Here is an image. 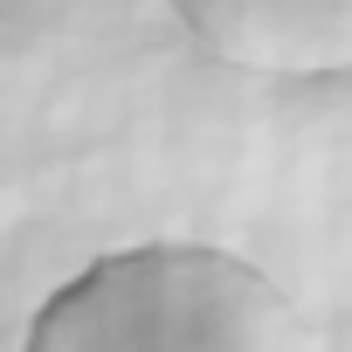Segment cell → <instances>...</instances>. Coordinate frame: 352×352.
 I'll return each instance as SVG.
<instances>
[{
	"label": "cell",
	"mask_w": 352,
	"mask_h": 352,
	"mask_svg": "<svg viewBox=\"0 0 352 352\" xmlns=\"http://www.w3.org/2000/svg\"><path fill=\"white\" fill-rule=\"evenodd\" d=\"M28 352H304V318L242 256L145 242L69 276L35 311Z\"/></svg>",
	"instance_id": "6da1fadb"
},
{
	"label": "cell",
	"mask_w": 352,
	"mask_h": 352,
	"mask_svg": "<svg viewBox=\"0 0 352 352\" xmlns=\"http://www.w3.org/2000/svg\"><path fill=\"white\" fill-rule=\"evenodd\" d=\"M180 28L249 76H345L352 0H166Z\"/></svg>",
	"instance_id": "7a4b0ae2"
}]
</instances>
